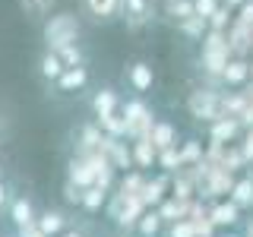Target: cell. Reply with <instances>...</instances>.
<instances>
[{"label": "cell", "instance_id": "1", "mask_svg": "<svg viewBox=\"0 0 253 237\" xmlns=\"http://www.w3.org/2000/svg\"><path fill=\"white\" fill-rule=\"evenodd\" d=\"M228 60H231L228 32L206 29V35H203V41H200V67H203V76H209L212 89L221 82V70H225Z\"/></svg>", "mask_w": 253, "mask_h": 237}, {"label": "cell", "instance_id": "2", "mask_svg": "<svg viewBox=\"0 0 253 237\" xmlns=\"http://www.w3.org/2000/svg\"><path fill=\"white\" fill-rule=\"evenodd\" d=\"M44 47L47 51H57L63 44H73L79 41V35H83V26H79V16L76 13H51L44 19Z\"/></svg>", "mask_w": 253, "mask_h": 237}, {"label": "cell", "instance_id": "3", "mask_svg": "<svg viewBox=\"0 0 253 237\" xmlns=\"http://www.w3.org/2000/svg\"><path fill=\"white\" fill-rule=\"evenodd\" d=\"M187 111H190V117L200 120V123L203 120L212 123V120H218V117H225V114H221V92L212 89V85L193 89V92H190V98H187Z\"/></svg>", "mask_w": 253, "mask_h": 237}, {"label": "cell", "instance_id": "4", "mask_svg": "<svg viewBox=\"0 0 253 237\" xmlns=\"http://www.w3.org/2000/svg\"><path fill=\"white\" fill-rule=\"evenodd\" d=\"M121 114H124L126 136H130V139H139V136H146V133L152 130V123H155V114H152V108H149L142 98H130V101H124V105H121Z\"/></svg>", "mask_w": 253, "mask_h": 237}, {"label": "cell", "instance_id": "5", "mask_svg": "<svg viewBox=\"0 0 253 237\" xmlns=\"http://www.w3.org/2000/svg\"><path fill=\"white\" fill-rule=\"evenodd\" d=\"M142 212H146V202H142L139 196H133V193H117L114 199H111V205H108V215L114 218L117 228H124V231H133V228H136Z\"/></svg>", "mask_w": 253, "mask_h": 237}, {"label": "cell", "instance_id": "6", "mask_svg": "<svg viewBox=\"0 0 253 237\" xmlns=\"http://www.w3.org/2000/svg\"><path fill=\"white\" fill-rule=\"evenodd\" d=\"M130 32H142L155 19V0H121V16Z\"/></svg>", "mask_w": 253, "mask_h": 237}, {"label": "cell", "instance_id": "7", "mask_svg": "<svg viewBox=\"0 0 253 237\" xmlns=\"http://www.w3.org/2000/svg\"><path fill=\"white\" fill-rule=\"evenodd\" d=\"M73 139H76V155H89V152H101L105 133H101L98 123H83L73 133Z\"/></svg>", "mask_w": 253, "mask_h": 237}, {"label": "cell", "instance_id": "8", "mask_svg": "<svg viewBox=\"0 0 253 237\" xmlns=\"http://www.w3.org/2000/svg\"><path fill=\"white\" fill-rule=\"evenodd\" d=\"M85 82H89V67L79 63V67H67V70H63V73L57 76V82H54V89L63 92V95H73V92H83Z\"/></svg>", "mask_w": 253, "mask_h": 237}, {"label": "cell", "instance_id": "9", "mask_svg": "<svg viewBox=\"0 0 253 237\" xmlns=\"http://www.w3.org/2000/svg\"><path fill=\"white\" fill-rule=\"evenodd\" d=\"M126 82H130V89L136 95H142V92H149L155 85V70L149 67L146 60H136V63L126 67Z\"/></svg>", "mask_w": 253, "mask_h": 237}, {"label": "cell", "instance_id": "10", "mask_svg": "<svg viewBox=\"0 0 253 237\" xmlns=\"http://www.w3.org/2000/svg\"><path fill=\"white\" fill-rule=\"evenodd\" d=\"M83 13L92 22H111L121 16V0H83Z\"/></svg>", "mask_w": 253, "mask_h": 237}, {"label": "cell", "instance_id": "11", "mask_svg": "<svg viewBox=\"0 0 253 237\" xmlns=\"http://www.w3.org/2000/svg\"><path fill=\"white\" fill-rule=\"evenodd\" d=\"M247 79H250V60L247 57H231L225 63V70H221V85H228V89H237Z\"/></svg>", "mask_w": 253, "mask_h": 237}, {"label": "cell", "instance_id": "12", "mask_svg": "<svg viewBox=\"0 0 253 237\" xmlns=\"http://www.w3.org/2000/svg\"><path fill=\"white\" fill-rule=\"evenodd\" d=\"M6 212H10V221L16 228H26V225H35V205H32V199H26V196H13L10 205H6Z\"/></svg>", "mask_w": 253, "mask_h": 237}, {"label": "cell", "instance_id": "13", "mask_svg": "<svg viewBox=\"0 0 253 237\" xmlns=\"http://www.w3.org/2000/svg\"><path fill=\"white\" fill-rule=\"evenodd\" d=\"M237 133H241V120L237 117H218V120H212L209 126V139L212 142H218V146H225V142H231Z\"/></svg>", "mask_w": 253, "mask_h": 237}, {"label": "cell", "instance_id": "14", "mask_svg": "<svg viewBox=\"0 0 253 237\" xmlns=\"http://www.w3.org/2000/svg\"><path fill=\"white\" fill-rule=\"evenodd\" d=\"M146 139L162 152V149H168V146H177V130H174V123H168V120H155L152 130L146 133Z\"/></svg>", "mask_w": 253, "mask_h": 237}, {"label": "cell", "instance_id": "15", "mask_svg": "<svg viewBox=\"0 0 253 237\" xmlns=\"http://www.w3.org/2000/svg\"><path fill=\"white\" fill-rule=\"evenodd\" d=\"M35 225H38V231L44 237H60L67 231V215L57 212V209H47V212H42V215L35 218Z\"/></svg>", "mask_w": 253, "mask_h": 237}, {"label": "cell", "instance_id": "16", "mask_svg": "<svg viewBox=\"0 0 253 237\" xmlns=\"http://www.w3.org/2000/svg\"><path fill=\"white\" fill-rule=\"evenodd\" d=\"M114 111H121V95H117L111 85H105V89H98L92 95V114L101 117V114H114Z\"/></svg>", "mask_w": 253, "mask_h": 237}, {"label": "cell", "instance_id": "17", "mask_svg": "<svg viewBox=\"0 0 253 237\" xmlns=\"http://www.w3.org/2000/svg\"><path fill=\"white\" fill-rule=\"evenodd\" d=\"M130 155H133V168H139V171H142V168H152V164H155L158 149H155L146 136H139V139H133Z\"/></svg>", "mask_w": 253, "mask_h": 237}, {"label": "cell", "instance_id": "18", "mask_svg": "<svg viewBox=\"0 0 253 237\" xmlns=\"http://www.w3.org/2000/svg\"><path fill=\"white\" fill-rule=\"evenodd\" d=\"M209 221L215 228H231V225H237V221H241V209H237V205L228 199V202H215L209 209Z\"/></svg>", "mask_w": 253, "mask_h": 237}, {"label": "cell", "instance_id": "19", "mask_svg": "<svg viewBox=\"0 0 253 237\" xmlns=\"http://www.w3.org/2000/svg\"><path fill=\"white\" fill-rule=\"evenodd\" d=\"M158 209V215H162L165 225H171V221H180V218H187V212H190V199H177V196H165L162 202L155 205Z\"/></svg>", "mask_w": 253, "mask_h": 237}, {"label": "cell", "instance_id": "20", "mask_svg": "<svg viewBox=\"0 0 253 237\" xmlns=\"http://www.w3.org/2000/svg\"><path fill=\"white\" fill-rule=\"evenodd\" d=\"M63 70H67V67H63V60L57 57V51H47V47H44V54L38 57V73H42V79L54 85Z\"/></svg>", "mask_w": 253, "mask_h": 237}, {"label": "cell", "instance_id": "21", "mask_svg": "<svg viewBox=\"0 0 253 237\" xmlns=\"http://www.w3.org/2000/svg\"><path fill=\"white\" fill-rule=\"evenodd\" d=\"M165 190H168V177H155V180H146L142 184V190H139V199L146 202V209H155L158 202L165 199Z\"/></svg>", "mask_w": 253, "mask_h": 237}, {"label": "cell", "instance_id": "22", "mask_svg": "<svg viewBox=\"0 0 253 237\" xmlns=\"http://www.w3.org/2000/svg\"><path fill=\"white\" fill-rule=\"evenodd\" d=\"M228 199H231L237 209H253V180L250 177H241V180H234V187H231V193H228Z\"/></svg>", "mask_w": 253, "mask_h": 237}, {"label": "cell", "instance_id": "23", "mask_svg": "<svg viewBox=\"0 0 253 237\" xmlns=\"http://www.w3.org/2000/svg\"><path fill=\"white\" fill-rule=\"evenodd\" d=\"M162 215H158V209H146L139 215V221H136V228H133V231H136L139 237H158L162 234Z\"/></svg>", "mask_w": 253, "mask_h": 237}, {"label": "cell", "instance_id": "24", "mask_svg": "<svg viewBox=\"0 0 253 237\" xmlns=\"http://www.w3.org/2000/svg\"><path fill=\"white\" fill-rule=\"evenodd\" d=\"M177 26V32L184 38H190V41H203V35H206V29H209V22L203 19V16H187V19H180V22H174Z\"/></svg>", "mask_w": 253, "mask_h": 237}, {"label": "cell", "instance_id": "25", "mask_svg": "<svg viewBox=\"0 0 253 237\" xmlns=\"http://www.w3.org/2000/svg\"><path fill=\"white\" fill-rule=\"evenodd\" d=\"M95 123L101 126V133H105V136H114V139H124L126 136V123H124V114H121V111L95 117Z\"/></svg>", "mask_w": 253, "mask_h": 237}, {"label": "cell", "instance_id": "26", "mask_svg": "<svg viewBox=\"0 0 253 237\" xmlns=\"http://www.w3.org/2000/svg\"><path fill=\"white\" fill-rule=\"evenodd\" d=\"M19 6H22V13H26L29 19L42 22V19H47V16H51L54 0H19Z\"/></svg>", "mask_w": 253, "mask_h": 237}, {"label": "cell", "instance_id": "27", "mask_svg": "<svg viewBox=\"0 0 253 237\" xmlns=\"http://www.w3.org/2000/svg\"><path fill=\"white\" fill-rule=\"evenodd\" d=\"M105 199H108V190H101V187H85L83 190V196H79V205H83L85 212H98L101 205H105Z\"/></svg>", "mask_w": 253, "mask_h": 237}, {"label": "cell", "instance_id": "28", "mask_svg": "<svg viewBox=\"0 0 253 237\" xmlns=\"http://www.w3.org/2000/svg\"><path fill=\"white\" fill-rule=\"evenodd\" d=\"M162 3H165V16H171V22L193 16V0H162Z\"/></svg>", "mask_w": 253, "mask_h": 237}, {"label": "cell", "instance_id": "29", "mask_svg": "<svg viewBox=\"0 0 253 237\" xmlns=\"http://www.w3.org/2000/svg\"><path fill=\"white\" fill-rule=\"evenodd\" d=\"M177 152H180V164H184V168H190V164H200L203 161V142L200 139H187Z\"/></svg>", "mask_w": 253, "mask_h": 237}, {"label": "cell", "instance_id": "30", "mask_svg": "<svg viewBox=\"0 0 253 237\" xmlns=\"http://www.w3.org/2000/svg\"><path fill=\"white\" fill-rule=\"evenodd\" d=\"M155 164H158V168H162L165 174H174L177 168H184V164H180V152H177V146L162 149V152H158V158H155Z\"/></svg>", "mask_w": 253, "mask_h": 237}, {"label": "cell", "instance_id": "31", "mask_svg": "<svg viewBox=\"0 0 253 237\" xmlns=\"http://www.w3.org/2000/svg\"><path fill=\"white\" fill-rule=\"evenodd\" d=\"M57 57L63 60V67H79V63H85V51L79 47V41H73V44L57 47Z\"/></svg>", "mask_w": 253, "mask_h": 237}, {"label": "cell", "instance_id": "32", "mask_svg": "<svg viewBox=\"0 0 253 237\" xmlns=\"http://www.w3.org/2000/svg\"><path fill=\"white\" fill-rule=\"evenodd\" d=\"M231 19H234V10H228L225 3H218L206 22H209V29H215V32H228V26H231Z\"/></svg>", "mask_w": 253, "mask_h": 237}, {"label": "cell", "instance_id": "33", "mask_svg": "<svg viewBox=\"0 0 253 237\" xmlns=\"http://www.w3.org/2000/svg\"><path fill=\"white\" fill-rule=\"evenodd\" d=\"M142 184H146V177H142L139 171H130V174H126V177L121 180V193H133V196H139Z\"/></svg>", "mask_w": 253, "mask_h": 237}, {"label": "cell", "instance_id": "34", "mask_svg": "<svg viewBox=\"0 0 253 237\" xmlns=\"http://www.w3.org/2000/svg\"><path fill=\"white\" fill-rule=\"evenodd\" d=\"M165 237H196V234H193V221H190V218L171 221L168 231H165Z\"/></svg>", "mask_w": 253, "mask_h": 237}, {"label": "cell", "instance_id": "35", "mask_svg": "<svg viewBox=\"0 0 253 237\" xmlns=\"http://www.w3.org/2000/svg\"><path fill=\"white\" fill-rule=\"evenodd\" d=\"M190 221H193V234H196V237H212V228H215V225L209 221V215L190 218Z\"/></svg>", "mask_w": 253, "mask_h": 237}, {"label": "cell", "instance_id": "36", "mask_svg": "<svg viewBox=\"0 0 253 237\" xmlns=\"http://www.w3.org/2000/svg\"><path fill=\"white\" fill-rule=\"evenodd\" d=\"M221 3V0H193V13L196 16H203V19H209L212 16V10Z\"/></svg>", "mask_w": 253, "mask_h": 237}, {"label": "cell", "instance_id": "37", "mask_svg": "<svg viewBox=\"0 0 253 237\" xmlns=\"http://www.w3.org/2000/svg\"><path fill=\"white\" fill-rule=\"evenodd\" d=\"M237 149H241L244 161H247V164H253V126H247V133H244V142H241Z\"/></svg>", "mask_w": 253, "mask_h": 237}, {"label": "cell", "instance_id": "38", "mask_svg": "<svg viewBox=\"0 0 253 237\" xmlns=\"http://www.w3.org/2000/svg\"><path fill=\"white\" fill-rule=\"evenodd\" d=\"M174 193L171 196H177V199H190V196H193V184H190V180H184V177H180V180H174Z\"/></svg>", "mask_w": 253, "mask_h": 237}, {"label": "cell", "instance_id": "39", "mask_svg": "<svg viewBox=\"0 0 253 237\" xmlns=\"http://www.w3.org/2000/svg\"><path fill=\"white\" fill-rule=\"evenodd\" d=\"M234 19H241V22H247V26H253V0H244L241 6L234 10Z\"/></svg>", "mask_w": 253, "mask_h": 237}, {"label": "cell", "instance_id": "40", "mask_svg": "<svg viewBox=\"0 0 253 237\" xmlns=\"http://www.w3.org/2000/svg\"><path fill=\"white\" fill-rule=\"evenodd\" d=\"M63 196H67V202H76V205H79V196H83V187H76L73 180H67V184H63Z\"/></svg>", "mask_w": 253, "mask_h": 237}, {"label": "cell", "instance_id": "41", "mask_svg": "<svg viewBox=\"0 0 253 237\" xmlns=\"http://www.w3.org/2000/svg\"><path fill=\"white\" fill-rule=\"evenodd\" d=\"M10 199H13V196H10V187H6L3 177H0V209H6V205H10Z\"/></svg>", "mask_w": 253, "mask_h": 237}, {"label": "cell", "instance_id": "42", "mask_svg": "<svg viewBox=\"0 0 253 237\" xmlns=\"http://www.w3.org/2000/svg\"><path fill=\"white\" fill-rule=\"evenodd\" d=\"M16 237H44L42 231H38V225H26V228H19V234Z\"/></svg>", "mask_w": 253, "mask_h": 237}, {"label": "cell", "instance_id": "43", "mask_svg": "<svg viewBox=\"0 0 253 237\" xmlns=\"http://www.w3.org/2000/svg\"><path fill=\"white\" fill-rule=\"evenodd\" d=\"M221 3H225V6H228V10H237V6H241V3H244V0H221Z\"/></svg>", "mask_w": 253, "mask_h": 237}, {"label": "cell", "instance_id": "44", "mask_svg": "<svg viewBox=\"0 0 253 237\" xmlns=\"http://www.w3.org/2000/svg\"><path fill=\"white\" fill-rule=\"evenodd\" d=\"M60 237H83V231H70V228H67V231H63Z\"/></svg>", "mask_w": 253, "mask_h": 237}, {"label": "cell", "instance_id": "45", "mask_svg": "<svg viewBox=\"0 0 253 237\" xmlns=\"http://www.w3.org/2000/svg\"><path fill=\"white\" fill-rule=\"evenodd\" d=\"M247 177H250V180H253V164H250V174H247Z\"/></svg>", "mask_w": 253, "mask_h": 237}, {"label": "cell", "instance_id": "46", "mask_svg": "<svg viewBox=\"0 0 253 237\" xmlns=\"http://www.w3.org/2000/svg\"><path fill=\"white\" fill-rule=\"evenodd\" d=\"M225 237H241V234H225Z\"/></svg>", "mask_w": 253, "mask_h": 237}, {"label": "cell", "instance_id": "47", "mask_svg": "<svg viewBox=\"0 0 253 237\" xmlns=\"http://www.w3.org/2000/svg\"><path fill=\"white\" fill-rule=\"evenodd\" d=\"M0 177H3V164H0Z\"/></svg>", "mask_w": 253, "mask_h": 237}, {"label": "cell", "instance_id": "48", "mask_svg": "<svg viewBox=\"0 0 253 237\" xmlns=\"http://www.w3.org/2000/svg\"><path fill=\"white\" fill-rule=\"evenodd\" d=\"M0 237H6V234H0Z\"/></svg>", "mask_w": 253, "mask_h": 237}]
</instances>
